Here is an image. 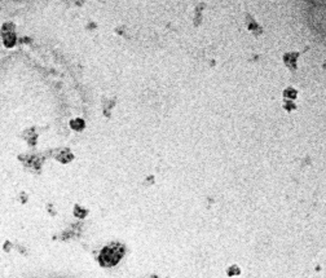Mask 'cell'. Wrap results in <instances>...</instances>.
Here are the masks:
<instances>
[{
    "label": "cell",
    "mask_w": 326,
    "mask_h": 278,
    "mask_svg": "<svg viewBox=\"0 0 326 278\" xmlns=\"http://www.w3.org/2000/svg\"><path fill=\"white\" fill-rule=\"evenodd\" d=\"M123 254H124L123 246L119 243H114L102 250V252L100 255V263L105 267H113L122 259Z\"/></svg>",
    "instance_id": "1"
}]
</instances>
